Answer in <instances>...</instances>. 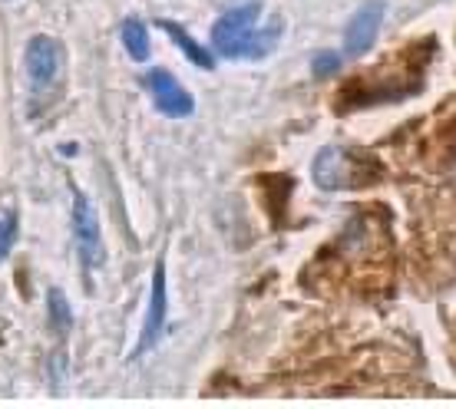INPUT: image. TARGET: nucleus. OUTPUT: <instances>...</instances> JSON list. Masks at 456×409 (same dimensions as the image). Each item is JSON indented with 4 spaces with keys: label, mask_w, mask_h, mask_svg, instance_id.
<instances>
[{
    "label": "nucleus",
    "mask_w": 456,
    "mask_h": 409,
    "mask_svg": "<svg viewBox=\"0 0 456 409\" xmlns=\"http://www.w3.org/2000/svg\"><path fill=\"white\" fill-rule=\"evenodd\" d=\"M262 4L258 0H239L232 4L212 27V50L225 60H258L278 40V23L268 30H258Z\"/></svg>",
    "instance_id": "obj_1"
},
{
    "label": "nucleus",
    "mask_w": 456,
    "mask_h": 409,
    "mask_svg": "<svg viewBox=\"0 0 456 409\" xmlns=\"http://www.w3.org/2000/svg\"><path fill=\"white\" fill-rule=\"evenodd\" d=\"M314 182L324 192H338V188H357L367 182L364 165L357 162L344 146H324L314 159Z\"/></svg>",
    "instance_id": "obj_2"
},
{
    "label": "nucleus",
    "mask_w": 456,
    "mask_h": 409,
    "mask_svg": "<svg viewBox=\"0 0 456 409\" xmlns=\"http://www.w3.org/2000/svg\"><path fill=\"white\" fill-rule=\"evenodd\" d=\"M23 63H27V80H30V92L34 96H50V90L57 86L60 80V67H63V53H60V44L50 40V36H30L27 44V53H23Z\"/></svg>",
    "instance_id": "obj_3"
},
{
    "label": "nucleus",
    "mask_w": 456,
    "mask_h": 409,
    "mask_svg": "<svg viewBox=\"0 0 456 409\" xmlns=\"http://www.w3.org/2000/svg\"><path fill=\"white\" fill-rule=\"evenodd\" d=\"M73 235H77V251H80L83 268L93 271L103 261V245H100V218H96L90 198L83 192H77V198H73Z\"/></svg>",
    "instance_id": "obj_4"
},
{
    "label": "nucleus",
    "mask_w": 456,
    "mask_h": 409,
    "mask_svg": "<svg viewBox=\"0 0 456 409\" xmlns=\"http://www.w3.org/2000/svg\"><path fill=\"white\" fill-rule=\"evenodd\" d=\"M146 90L162 116H169V119H185V116H192V109H195L192 96H189L183 83L175 80L172 73H166V69H152V73H149Z\"/></svg>",
    "instance_id": "obj_5"
},
{
    "label": "nucleus",
    "mask_w": 456,
    "mask_h": 409,
    "mask_svg": "<svg viewBox=\"0 0 456 409\" xmlns=\"http://www.w3.org/2000/svg\"><path fill=\"white\" fill-rule=\"evenodd\" d=\"M380 20H384V0H367L364 7L351 17L347 30H344V57H364L367 50L374 46Z\"/></svg>",
    "instance_id": "obj_6"
},
{
    "label": "nucleus",
    "mask_w": 456,
    "mask_h": 409,
    "mask_svg": "<svg viewBox=\"0 0 456 409\" xmlns=\"http://www.w3.org/2000/svg\"><path fill=\"white\" fill-rule=\"evenodd\" d=\"M162 324H166V268L156 264V271H152V291H149L146 324H142V341L136 347V357L146 353L156 343V337L162 333Z\"/></svg>",
    "instance_id": "obj_7"
},
{
    "label": "nucleus",
    "mask_w": 456,
    "mask_h": 409,
    "mask_svg": "<svg viewBox=\"0 0 456 409\" xmlns=\"http://www.w3.org/2000/svg\"><path fill=\"white\" fill-rule=\"evenodd\" d=\"M162 30H166V34L172 36V44L179 46V50H183L185 57L192 60L195 67H202V69H212V53H208L206 46H199L192 40V36L185 34L183 27H179V23H169V20H162Z\"/></svg>",
    "instance_id": "obj_8"
},
{
    "label": "nucleus",
    "mask_w": 456,
    "mask_h": 409,
    "mask_svg": "<svg viewBox=\"0 0 456 409\" xmlns=\"http://www.w3.org/2000/svg\"><path fill=\"white\" fill-rule=\"evenodd\" d=\"M123 46H126V53L136 60V63H146L149 60V34L139 20L123 23Z\"/></svg>",
    "instance_id": "obj_9"
},
{
    "label": "nucleus",
    "mask_w": 456,
    "mask_h": 409,
    "mask_svg": "<svg viewBox=\"0 0 456 409\" xmlns=\"http://www.w3.org/2000/svg\"><path fill=\"white\" fill-rule=\"evenodd\" d=\"M46 304H50V330H57V337H67L69 330V304H67V294L53 287L50 294H46Z\"/></svg>",
    "instance_id": "obj_10"
},
{
    "label": "nucleus",
    "mask_w": 456,
    "mask_h": 409,
    "mask_svg": "<svg viewBox=\"0 0 456 409\" xmlns=\"http://www.w3.org/2000/svg\"><path fill=\"white\" fill-rule=\"evenodd\" d=\"M13 241H17V215L13 208H0V261L11 254Z\"/></svg>",
    "instance_id": "obj_11"
},
{
    "label": "nucleus",
    "mask_w": 456,
    "mask_h": 409,
    "mask_svg": "<svg viewBox=\"0 0 456 409\" xmlns=\"http://www.w3.org/2000/svg\"><path fill=\"white\" fill-rule=\"evenodd\" d=\"M338 63H341V57H334V53H324V57L314 60V76H328V73H334L338 69Z\"/></svg>",
    "instance_id": "obj_12"
}]
</instances>
